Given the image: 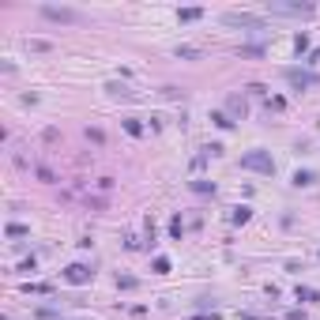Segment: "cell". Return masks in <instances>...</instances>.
<instances>
[{
  "mask_svg": "<svg viewBox=\"0 0 320 320\" xmlns=\"http://www.w3.org/2000/svg\"><path fill=\"white\" fill-rule=\"evenodd\" d=\"M294 49H298V53L309 49V34H298V38H294Z\"/></svg>",
  "mask_w": 320,
  "mask_h": 320,
  "instance_id": "cell-25",
  "label": "cell"
},
{
  "mask_svg": "<svg viewBox=\"0 0 320 320\" xmlns=\"http://www.w3.org/2000/svg\"><path fill=\"white\" fill-rule=\"evenodd\" d=\"M317 185V173H313V169H298L294 173V188H313Z\"/></svg>",
  "mask_w": 320,
  "mask_h": 320,
  "instance_id": "cell-8",
  "label": "cell"
},
{
  "mask_svg": "<svg viewBox=\"0 0 320 320\" xmlns=\"http://www.w3.org/2000/svg\"><path fill=\"white\" fill-rule=\"evenodd\" d=\"M241 169H253V173H275V159L268 151H249L241 155Z\"/></svg>",
  "mask_w": 320,
  "mask_h": 320,
  "instance_id": "cell-1",
  "label": "cell"
},
{
  "mask_svg": "<svg viewBox=\"0 0 320 320\" xmlns=\"http://www.w3.org/2000/svg\"><path fill=\"white\" fill-rule=\"evenodd\" d=\"M245 113H249V102H245L241 94H230V98H226V117L230 121H241Z\"/></svg>",
  "mask_w": 320,
  "mask_h": 320,
  "instance_id": "cell-7",
  "label": "cell"
},
{
  "mask_svg": "<svg viewBox=\"0 0 320 320\" xmlns=\"http://www.w3.org/2000/svg\"><path fill=\"white\" fill-rule=\"evenodd\" d=\"M192 320H222L219 313H203V317H192Z\"/></svg>",
  "mask_w": 320,
  "mask_h": 320,
  "instance_id": "cell-27",
  "label": "cell"
},
{
  "mask_svg": "<svg viewBox=\"0 0 320 320\" xmlns=\"http://www.w3.org/2000/svg\"><path fill=\"white\" fill-rule=\"evenodd\" d=\"M169 234L181 241V234H185V219H181V215H173V219H169Z\"/></svg>",
  "mask_w": 320,
  "mask_h": 320,
  "instance_id": "cell-14",
  "label": "cell"
},
{
  "mask_svg": "<svg viewBox=\"0 0 320 320\" xmlns=\"http://www.w3.org/2000/svg\"><path fill=\"white\" fill-rule=\"evenodd\" d=\"M268 11H275V15H313V11H317V8H313V4H279V0H271V4H268Z\"/></svg>",
  "mask_w": 320,
  "mask_h": 320,
  "instance_id": "cell-5",
  "label": "cell"
},
{
  "mask_svg": "<svg viewBox=\"0 0 320 320\" xmlns=\"http://www.w3.org/2000/svg\"><path fill=\"white\" fill-rule=\"evenodd\" d=\"M23 290H26V294H49V283H23Z\"/></svg>",
  "mask_w": 320,
  "mask_h": 320,
  "instance_id": "cell-15",
  "label": "cell"
},
{
  "mask_svg": "<svg viewBox=\"0 0 320 320\" xmlns=\"http://www.w3.org/2000/svg\"><path fill=\"white\" fill-rule=\"evenodd\" d=\"M177 57L196 60V57H203V49H200V45H177Z\"/></svg>",
  "mask_w": 320,
  "mask_h": 320,
  "instance_id": "cell-12",
  "label": "cell"
},
{
  "mask_svg": "<svg viewBox=\"0 0 320 320\" xmlns=\"http://www.w3.org/2000/svg\"><path fill=\"white\" fill-rule=\"evenodd\" d=\"M177 19H181V23H196V19H203V8H181Z\"/></svg>",
  "mask_w": 320,
  "mask_h": 320,
  "instance_id": "cell-10",
  "label": "cell"
},
{
  "mask_svg": "<svg viewBox=\"0 0 320 320\" xmlns=\"http://www.w3.org/2000/svg\"><path fill=\"white\" fill-rule=\"evenodd\" d=\"M188 188H192V192H215V181H203V177H196V181H188Z\"/></svg>",
  "mask_w": 320,
  "mask_h": 320,
  "instance_id": "cell-11",
  "label": "cell"
},
{
  "mask_svg": "<svg viewBox=\"0 0 320 320\" xmlns=\"http://www.w3.org/2000/svg\"><path fill=\"white\" fill-rule=\"evenodd\" d=\"M264 102H268V110H275V113H283V110H287V98H279V94H275V98L268 94Z\"/></svg>",
  "mask_w": 320,
  "mask_h": 320,
  "instance_id": "cell-18",
  "label": "cell"
},
{
  "mask_svg": "<svg viewBox=\"0 0 320 320\" xmlns=\"http://www.w3.org/2000/svg\"><path fill=\"white\" fill-rule=\"evenodd\" d=\"M26 49L30 53H49L53 42H45V38H26Z\"/></svg>",
  "mask_w": 320,
  "mask_h": 320,
  "instance_id": "cell-9",
  "label": "cell"
},
{
  "mask_svg": "<svg viewBox=\"0 0 320 320\" xmlns=\"http://www.w3.org/2000/svg\"><path fill=\"white\" fill-rule=\"evenodd\" d=\"M117 287H121V290H136V287H140V279H132V275H117Z\"/></svg>",
  "mask_w": 320,
  "mask_h": 320,
  "instance_id": "cell-19",
  "label": "cell"
},
{
  "mask_svg": "<svg viewBox=\"0 0 320 320\" xmlns=\"http://www.w3.org/2000/svg\"><path fill=\"white\" fill-rule=\"evenodd\" d=\"M298 302H320V294L313 287H298Z\"/></svg>",
  "mask_w": 320,
  "mask_h": 320,
  "instance_id": "cell-16",
  "label": "cell"
},
{
  "mask_svg": "<svg viewBox=\"0 0 320 320\" xmlns=\"http://www.w3.org/2000/svg\"><path fill=\"white\" fill-rule=\"evenodd\" d=\"M91 279H94V271L87 264H68L64 268V283H72V287H87Z\"/></svg>",
  "mask_w": 320,
  "mask_h": 320,
  "instance_id": "cell-4",
  "label": "cell"
},
{
  "mask_svg": "<svg viewBox=\"0 0 320 320\" xmlns=\"http://www.w3.org/2000/svg\"><path fill=\"white\" fill-rule=\"evenodd\" d=\"M125 132H128V136H144V125H140V121H132V117H128V121H125Z\"/></svg>",
  "mask_w": 320,
  "mask_h": 320,
  "instance_id": "cell-24",
  "label": "cell"
},
{
  "mask_svg": "<svg viewBox=\"0 0 320 320\" xmlns=\"http://www.w3.org/2000/svg\"><path fill=\"white\" fill-rule=\"evenodd\" d=\"M4 234H8V237H26V234H30V226H23V222H8Z\"/></svg>",
  "mask_w": 320,
  "mask_h": 320,
  "instance_id": "cell-13",
  "label": "cell"
},
{
  "mask_svg": "<svg viewBox=\"0 0 320 320\" xmlns=\"http://www.w3.org/2000/svg\"><path fill=\"white\" fill-rule=\"evenodd\" d=\"M241 57H264V49H260V45H245Z\"/></svg>",
  "mask_w": 320,
  "mask_h": 320,
  "instance_id": "cell-26",
  "label": "cell"
},
{
  "mask_svg": "<svg viewBox=\"0 0 320 320\" xmlns=\"http://www.w3.org/2000/svg\"><path fill=\"white\" fill-rule=\"evenodd\" d=\"M106 91H110L113 98H132V91H128V87H117V83H110V87H106Z\"/></svg>",
  "mask_w": 320,
  "mask_h": 320,
  "instance_id": "cell-21",
  "label": "cell"
},
{
  "mask_svg": "<svg viewBox=\"0 0 320 320\" xmlns=\"http://www.w3.org/2000/svg\"><path fill=\"white\" fill-rule=\"evenodd\" d=\"M211 121H215L219 128H234V121H230V117H226L222 110H215V113H211Z\"/></svg>",
  "mask_w": 320,
  "mask_h": 320,
  "instance_id": "cell-20",
  "label": "cell"
},
{
  "mask_svg": "<svg viewBox=\"0 0 320 320\" xmlns=\"http://www.w3.org/2000/svg\"><path fill=\"white\" fill-rule=\"evenodd\" d=\"M249 215H253V211H249V207H234V215H230V222H249Z\"/></svg>",
  "mask_w": 320,
  "mask_h": 320,
  "instance_id": "cell-22",
  "label": "cell"
},
{
  "mask_svg": "<svg viewBox=\"0 0 320 320\" xmlns=\"http://www.w3.org/2000/svg\"><path fill=\"white\" fill-rule=\"evenodd\" d=\"M309 64H320V49H313V53H309Z\"/></svg>",
  "mask_w": 320,
  "mask_h": 320,
  "instance_id": "cell-28",
  "label": "cell"
},
{
  "mask_svg": "<svg viewBox=\"0 0 320 320\" xmlns=\"http://www.w3.org/2000/svg\"><path fill=\"white\" fill-rule=\"evenodd\" d=\"M207 159H211V151H207V147H203V151H200V155H196V159H192V173H200V169L207 166Z\"/></svg>",
  "mask_w": 320,
  "mask_h": 320,
  "instance_id": "cell-17",
  "label": "cell"
},
{
  "mask_svg": "<svg viewBox=\"0 0 320 320\" xmlns=\"http://www.w3.org/2000/svg\"><path fill=\"white\" fill-rule=\"evenodd\" d=\"M60 320H64V317H60Z\"/></svg>",
  "mask_w": 320,
  "mask_h": 320,
  "instance_id": "cell-29",
  "label": "cell"
},
{
  "mask_svg": "<svg viewBox=\"0 0 320 320\" xmlns=\"http://www.w3.org/2000/svg\"><path fill=\"white\" fill-rule=\"evenodd\" d=\"M151 268H155V275H166V271H169V260H166V256H155Z\"/></svg>",
  "mask_w": 320,
  "mask_h": 320,
  "instance_id": "cell-23",
  "label": "cell"
},
{
  "mask_svg": "<svg viewBox=\"0 0 320 320\" xmlns=\"http://www.w3.org/2000/svg\"><path fill=\"white\" fill-rule=\"evenodd\" d=\"M283 79H287L290 87H298V91H309V87L320 83V76L309 72V68H283Z\"/></svg>",
  "mask_w": 320,
  "mask_h": 320,
  "instance_id": "cell-2",
  "label": "cell"
},
{
  "mask_svg": "<svg viewBox=\"0 0 320 320\" xmlns=\"http://www.w3.org/2000/svg\"><path fill=\"white\" fill-rule=\"evenodd\" d=\"M42 15L53 19V23H83V15H79L76 8H57V4H45Z\"/></svg>",
  "mask_w": 320,
  "mask_h": 320,
  "instance_id": "cell-3",
  "label": "cell"
},
{
  "mask_svg": "<svg viewBox=\"0 0 320 320\" xmlns=\"http://www.w3.org/2000/svg\"><path fill=\"white\" fill-rule=\"evenodd\" d=\"M222 23H230V26H264V19L260 15H249V11H226Z\"/></svg>",
  "mask_w": 320,
  "mask_h": 320,
  "instance_id": "cell-6",
  "label": "cell"
}]
</instances>
